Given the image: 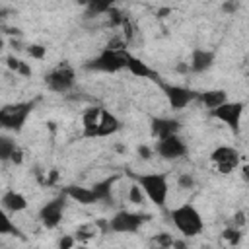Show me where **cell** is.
<instances>
[{
  "label": "cell",
  "instance_id": "cell-1",
  "mask_svg": "<svg viewBox=\"0 0 249 249\" xmlns=\"http://www.w3.org/2000/svg\"><path fill=\"white\" fill-rule=\"evenodd\" d=\"M132 177L136 179V183L140 185L148 200H152L160 208L165 206L167 193H169V183L165 173H140V175L134 173Z\"/></svg>",
  "mask_w": 249,
  "mask_h": 249
},
{
  "label": "cell",
  "instance_id": "cell-2",
  "mask_svg": "<svg viewBox=\"0 0 249 249\" xmlns=\"http://www.w3.org/2000/svg\"><path fill=\"white\" fill-rule=\"evenodd\" d=\"M171 222L185 237H195L204 228L202 216L193 204H181V206L173 208L171 210Z\"/></svg>",
  "mask_w": 249,
  "mask_h": 249
},
{
  "label": "cell",
  "instance_id": "cell-3",
  "mask_svg": "<svg viewBox=\"0 0 249 249\" xmlns=\"http://www.w3.org/2000/svg\"><path fill=\"white\" fill-rule=\"evenodd\" d=\"M35 101H19L12 105H4L0 109V126L8 132H21L27 117L33 113Z\"/></svg>",
  "mask_w": 249,
  "mask_h": 249
},
{
  "label": "cell",
  "instance_id": "cell-4",
  "mask_svg": "<svg viewBox=\"0 0 249 249\" xmlns=\"http://www.w3.org/2000/svg\"><path fill=\"white\" fill-rule=\"evenodd\" d=\"M126 60H128V51H111V49H103L95 58L88 60L84 64L86 70L91 72H103V74H115L123 68H126Z\"/></svg>",
  "mask_w": 249,
  "mask_h": 249
},
{
  "label": "cell",
  "instance_id": "cell-5",
  "mask_svg": "<svg viewBox=\"0 0 249 249\" xmlns=\"http://www.w3.org/2000/svg\"><path fill=\"white\" fill-rule=\"evenodd\" d=\"M76 84V72L68 62L58 64L45 76V86L54 93H66Z\"/></svg>",
  "mask_w": 249,
  "mask_h": 249
},
{
  "label": "cell",
  "instance_id": "cell-6",
  "mask_svg": "<svg viewBox=\"0 0 249 249\" xmlns=\"http://www.w3.org/2000/svg\"><path fill=\"white\" fill-rule=\"evenodd\" d=\"M243 109H245V105H243L241 101H228V103L220 105L218 109L208 111V115H210L212 119H216V121L224 123V124H226L233 134H237V132H239V128H241Z\"/></svg>",
  "mask_w": 249,
  "mask_h": 249
},
{
  "label": "cell",
  "instance_id": "cell-7",
  "mask_svg": "<svg viewBox=\"0 0 249 249\" xmlns=\"http://www.w3.org/2000/svg\"><path fill=\"white\" fill-rule=\"evenodd\" d=\"M160 88H161V91H163V95H165V99H167V103L171 105L173 111L185 109L187 105H191L198 97V91H195L191 88H185V86L160 82Z\"/></svg>",
  "mask_w": 249,
  "mask_h": 249
},
{
  "label": "cell",
  "instance_id": "cell-8",
  "mask_svg": "<svg viewBox=\"0 0 249 249\" xmlns=\"http://www.w3.org/2000/svg\"><path fill=\"white\" fill-rule=\"evenodd\" d=\"M148 220V216L128 212V210H119L111 220H109V231L115 233H134L140 230V226Z\"/></svg>",
  "mask_w": 249,
  "mask_h": 249
},
{
  "label": "cell",
  "instance_id": "cell-9",
  "mask_svg": "<svg viewBox=\"0 0 249 249\" xmlns=\"http://www.w3.org/2000/svg\"><path fill=\"white\" fill-rule=\"evenodd\" d=\"M210 161L214 163L216 171L222 175L231 173L239 165V152L231 146H218L210 154Z\"/></svg>",
  "mask_w": 249,
  "mask_h": 249
},
{
  "label": "cell",
  "instance_id": "cell-10",
  "mask_svg": "<svg viewBox=\"0 0 249 249\" xmlns=\"http://www.w3.org/2000/svg\"><path fill=\"white\" fill-rule=\"evenodd\" d=\"M64 193L49 202H45L39 210V220L41 224L47 228V230H54L60 222H62V216H64Z\"/></svg>",
  "mask_w": 249,
  "mask_h": 249
},
{
  "label": "cell",
  "instance_id": "cell-11",
  "mask_svg": "<svg viewBox=\"0 0 249 249\" xmlns=\"http://www.w3.org/2000/svg\"><path fill=\"white\" fill-rule=\"evenodd\" d=\"M156 152H158L160 158L175 161V160H179V158H183L187 154V146H185V142L177 134H173V136H167L163 140H158Z\"/></svg>",
  "mask_w": 249,
  "mask_h": 249
},
{
  "label": "cell",
  "instance_id": "cell-12",
  "mask_svg": "<svg viewBox=\"0 0 249 249\" xmlns=\"http://www.w3.org/2000/svg\"><path fill=\"white\" fill-rule=\"evenodd\" d=\"M64 195H66L68 198H72L74 202H78V204H84V206L99 202V196H97V193H95V189H93V187L68 185V187H64Z\"/></svg>",
  "mask_w": 249,
  "mask_h": 249
},
{
  "label": "cell",
  "instance_id": "cell-13",
  "mask_svg": "<svg viewBox=\"0 0 249 249\" xmlns=\"http://www.w3.org/2000/svg\"><path fill=\"white\" fill-rule=\"evenodd\" d=\"M179 130V123L175 119H165V117H156L150 121V132L156 140H163L167 136L177 134Z\"/></svg>",
  "mask_w": 249,
  "mask_h": 249
},
{
  "label": "cell",
  "instance_id": "cell-14",
  "mask_svg": "<svg viewBox=\"0 0 249 249\" xmlns=\"http://www.w3.org/2000/svg\"><path fill=\"white\" fill-rule=\"evenodd\" d=\"M101 121V107H88L82 113V128L86 138H97V128Z\"/></svg>",
  "mask_w": 249,
  "mask_h": 249
},
{
  "label": "cell",
  "instance_id": "cell-15",
  "mask_svg": "<svg viewBox=\"0 0 249 249\" xmlns=\"http://www.w3.org/2000/svg\"><path fill=\"white\" fill-rule=\"evenodd\" d=\"M216 60V53L208 49H195L189 60V66L193 72H206Z\"/></svg>",
  "mask_w": 249,
  "mask_h": 249
},
{
  "label": "cell",
  "instance_id": "cell-16",
  "mask_svg": "<svg viewBox=\"0 0 249 249\" xmlns=\"http://www.w3.org/2000/svg\"><path fill=\"white\" fill-rule=\"evenodd\" d=\"M0 202H2V208L6 212H10V214H18V212H23L27 208V198L21 193L14 191V189L6 191L2 195V198H0Z\"/></svg>",
  "mask_w": 249,
  "mask_h": 249
},
{
  "label": "cell",
  "instance_id": "cell-17",
  "mask_svg": "<svg viewBox=\"0 0 249 249\" xmlns=\"http://www.w3.org/2000/svg\"><path fill=\"white\" fill-rule=\"evenodd\" d=\"M126 70L136 76V78H150V80H158V74L138 56H134L132 53H128V60H126Z\"/></svg>",
  "mask_w": 249,
  "mask_h": 249
},
{
  "label": "cell",
  "instance_id": "cell-18",
  "mask_svg": "<svg viewBox=\"0 0 249 249\" xmlns=\"http://www.w3.org/2000/svg\"><path fill=\"white\" fill-rule=\"evenodd\" d=\"M208 111L212 109H218L220 105L228 103V93L224 89H206V91H200L198 97H196Z\"/></svg>",
  "mask_w": 249,
  "mask_h": 249
},
{
  "label": "cell",
  "instance_id": "cell-19",
  "mask_svg": "<svg viewBox=\"0 0 249 249\" xmlns=\"http://www.w3.org/2000/svg\"><path fill=\"white\" fill-rule=\"evenodd\" d=\"M121 128V123L119 119L107 111V109H101V121H99V128H97V138H105V136H113L117 130Z\"/></svg>",
  "mask_w": 249,
  "mask_h": 249
},
{
  "label": "cell",
  "instance_id": "cell-20",
  "mask_svg": "<svg viewBox=\"0 0 249 249\" xmlns=\"http://www.w3.org/2000/svg\"><path fill=\"white\" fill-rule=\"evenodd\" d=\"M97 233H101L97 222H89V224H82V226H78V230L74 231V237H76L78 243H88V241L95 239Z\"/></svg>",
  "mask_w": 249,
  "mask_h": 249
},
{
  "label": "cell",
  "instance_id": "cell-21",
  "mask_svg": "<svg viewBox=\"0 0 249 249\" xmlns=\"http://www.w3.org/2000/svg\"><path fill=\"white\" fill-rule=\"evenodd\" d=\"M16 148H18V144H16V140L14 138H10V136H0V160L2 161H10V158H12V154L16 152Z\"/></svg>",
  "mask_w": 249,
  "mask_h": 249
},
{
  "label": "cell",
  "instance_id": "cell-22",
  "mask_svg": "<svg viewBox=\"0 0 249 249\" xmlns=\"http://www.w3.org/2000/svg\"><path fill=\"white\" fill-rule=\"evenodd\" d=\"M0 233H2V235H18V237H21L19 228L12 222V218H10L6 212L0 214Z\"/></svg>",
  "mask_w": 249,
  "mask_h": 249
},
{
  "label": "cell",
  "instance_id": "cell-23",
  "mask_svg": "<svg viewBox=\"0 0 249 249\" xmlns=\"http://www.w3.org/2000/svg\"><path fill=\"white\" fill-rule=\"evenodd\" d=\"M88 12H86V16H103V14H107V12H111L113 10V4L111 2H89L88 6Z\"/></svg>",
  "mask_w": 249,
  "mask_h": 249
},
{
  "label": "cell",
  "instance_id": "cell-24",
  "mask_svg": "<svg viewBox=\"0 0 249 249\" xmlns=\"http://www.w3.org/2000/svg\"><path fill=\"white\" fill-rule=\"evenodd\" d=\"M6 64H8V68H12L14 72H18V74H21V76H31V68L23 62V60H19V58H16V56H6Z\"/></svg>",
  "mask_w": 249,
  "mask_h": 249
},
{
  "label": "cell",
  "instance_id": "cell-25",
  "mask_svg": "<svg viewBox=\"0 0 249 249\" xmlns=\"http://www.w3.org/2000/svg\"><path fill=\"white\" fill-rule=\"evenodd\" d=\"M113 181L115 179H105V181L93 185V189H95V193L99 196V202L101 200H111V185H113Z\"/></svg>",
  "mask_w": 249,
  "mask_h": 249
},
{
  "label": "cell",
  "instance_id": "cell-26",
  "mask_svg": "<svg viewBox=\"0 0 249 249\" xmlns=\"http://www.w3.org/2000/svg\"><path fill=\"white\" fill-rule=\"evenodd\" d=\"M222 239H224L230 247H235V245H239V241H241V231H239L237 228L230 226V228H226V230L222 231Z\"/></svg>",
  "mask_w": 249,
  "mask_h": 249
},
{
  "label": "cell",
  "instance_id": "cell-27",
  "mask_svg": "<svg viewBox=\"0 0 249 249\" xmlns=\"http://www.w3.org/2000/svg\"><path fill=\"white\" fill-rule=\"evenodd\" d=\"M128 200H130L132 204H142V202L146 200V195H144V191L140 189L138 183H132V185L128 187Z\"/></svg>",
  "mask_w": 249,
  "mask_h": 249
},
{
  "label": "cell",
  "instance_id": "cell-28",
  "mask_svg": "<svg viewBox=\"0 0 249 249\" xmlns=\"http://www.w3.org/2000/svg\"><path fill=\"white\" fill-rule=\"evenodd\" d=\"M173 239H175V237H171V233H165V231L154 235V243H156L158 247H163V249H171Z\"/></svg>",
  "mask_w": 249,
  "mask_h": 249
},
{
  "label": "cell",
  "instance_id": "cell-29",
  "mask_svg": "<svg viewBox=\"0 0 249 249\" xmlns=\"http://www.w3.org/2000/svg\"><path fill=\"white\" fill-rule=\"evenodd\" d=\"M27 53H29V56H31V58L43 60V58H45V54H47V49H45L43 45H29Z\"/></svg>",
  "mask_w": 249,
  "mask_h": 249
},
{
  "label": "cell",
  "instance_id": "cell-30",
  "mask_svg": "<svg viewBox=\"0 0 249 249\" xmlns=\"http://www.w3.org/2000/svg\"><path fill=\"white\" fill-rule=\"evenodd\" d=\"M177 187H179V189H193V187H195V177H193L191 173H183V175H179V179H177Z\"/></svg>",
  "mask_w": 249,
  "mask_h": 249
},
{
  "label": "cell",
  "instance_id": "cell-31",
  "mask_svg": "<svg viewBox=\"0 0 249 249\" xmlns=\"http://www.w3.org/2000/svg\"><path fill=\"white\" fill-rule=\"evenodd\" d=\"M76 237L74 235H62L58 239V249H74L76 247Z\"/></svg>",
  "mask_w": 249,
  "mask_h": 249
},
{
  "label": "cell",
  "instance_id": "cell-32",
  "mask_svg": "<svg viewBox=\"0 0 249 249\" xmlns=\"http://www.w3.org/2000/svg\"><path fill=\"white\" fill-rule=\"evenodd\" d=\"M10 161H12L14 165H19V163L23 161V150H21L19 146H18V148H16V152L12 154V158H10Z\"/></svg>",
  "mask_w": 249,
  "mask_h": 249
},
{
  "label": "cell",
  "instance_id": "cell-33",
  "mask_svg": "<svg viewBox=\"0 0 249 249\" xmlns=\"http://www.w3.org/2000/svg\"><path fill=\"white\" fill-rule=\"evenodd\" d=\"M243 224H245V214L243 212H235L233 214V228L239 230V226H243Z\"/></svg>",
  "mask_w": 249,
  "mask_h": 249
},
{
  "label": "cell",
  "instance_id": "cell-34",
  "mask_svg": "<svg viewBox=\"0 0 249 249\" xmlns=\"http://www.w3.org/2000/svg\"><path fill=\"white\" fill-rule=\"evenodd\" d=\"M237 8H239V4H237V2H224V4H222V10H224V12H228V14H233Z\"/></svg>",
  "mask_w": 249,
  "mask_h": 249
},
{
  "label": "cell",
  "instance_id": "cell-35",
  "mask_svg": "<svg viewBox=\"0 0 249 249\" xmlns=\"http://www.w3.org/2000/svg\"><path fill=\"white\" fill-rule=\"evenodd\" d=\"M171 249H187V243H185L183 239H173Z\"/></svg>",
  "mask_w": 249,
  "mask_h": 249
},
{
  "label": "cell",
  "instance_id": "cell-36",
  "mask_svg": "<svg viewBox=\"0 0 249 249\" xmlns=\"http://www.w3.org/2000/svg\"><path fill=\"white\" fill-rule=\"evenodd\" d=\"M241 177H243V181H249V163L241 165Z\"/></svg>",
  "mask_w": 249,
  "mask_h": 249
},
{
  "label": "cell",
  "instance_id": "cell-37",
  "mask_svg": "<svg viewBox=\"0 0 249 249\" xmlns=\"http://www.w3.org/2000/svg\"><path fill=\"white\" fill-rule=\"evenodd\" d=\"M138 152H140V154H142V158H150V150H148V148H146V146H142V148H140V150H138Z\"/></svg>",
  "mask_w": 249,
  "mask_h": 249
},
{
  "label": "cell",
  "instance_id": "cell-38",
  "mask_svg": "<svg viewBox=\"0 0 249 249\" xmlns=\"http://www.w3.org/2000/svg\"><path fill=\"white\" fill-rule=\"evenodd\" d=\"M74 249H89V247H88V245H76Z\"/></svg>",
  "mask_w": 249,
  "mask_h": 249
},
{
  "label": "cell",
  "instance_id": "cell-39",
  "mask_svg": "<svg viewBox=\"0 0 249 249\" xmlns=\"http://www.w3.org/2000/svg\"><path fill=\"white\" fill-rule=\"evenodd\" d=\"M152 249H163V247H158V245H156V247H152Z\"/></svg>",
  "mask_w": 249,
  "mask_h": 249
},
{
  "label": "cell",
  "instance_id": "cell-40",
  "mask_svg": "<svg viewBox=\"0 0 249 249\" xmlns=\"http://www.w3.org/2000/svg\"><path fill=\"white\" fill-rule=\"evenodd\" d=\"M247 80H249V72H247Z\"/></svg>",
  "mask_w": 249,
  "mask_h": 249
}]
</instances>
